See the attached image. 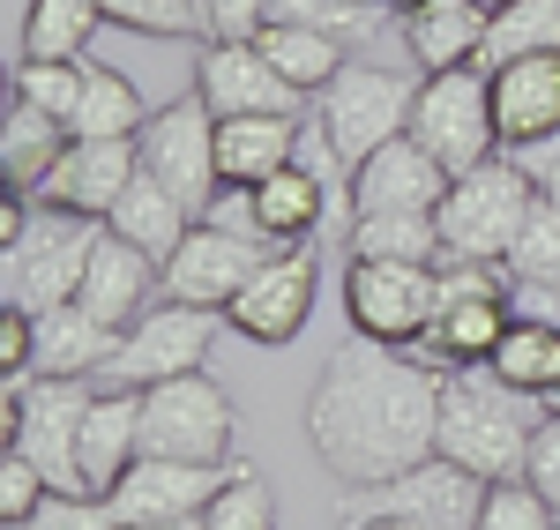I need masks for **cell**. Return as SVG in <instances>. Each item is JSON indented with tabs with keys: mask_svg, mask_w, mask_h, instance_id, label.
Segmentation results:
<instances>
[{
	"mask_svg": "<svg viewBox=\"0 0 560 530\" xmlns=\"http://www.w3.org/2000/svg\"><path fill=\"white\" fill-rule=\"evenodd\" d=\"M224 321L247 344H292L314 321V247H277L269 262L240 284V299L224 307Z\"/></svg>",
	"mask_w": 560,
	"mask_h": 530,
	"instance_id": "obj_15",
	"label": "cell"
},
{
	"mask_svg": "<svg viewBox=\"0 0 560 530\" xmlns=\"http://www.w3.org/2000/svg\"><path fill=\"white\" fill-rule=\"evenodd\" d=\"M306 441L329 463L337 493L419 471L427 456H441V366L404 344L345 337L306 397Z\"/></svg>",
	"mask_w": 560,
	"mask_h": 530,
	"instance_id": "obj_1",
	"label": "cell"
},
{
	"mask_svg": "<svg viewBox=\"0 0 560 530\" xmlns=\"http://www.w3.org/2000/svg\"><path fill=\"white\" fill-rule=\"evenodd\" d=\"M68 142H75L68 120H52L31 97H15V105H8V128H0V173H8V187H31V195H38Z\"/></svg>",
	"mask_w": 560,
	"mask_h": 530,
	"instance_id": "obj_29",
	"label": "cell"
},
{
	"mask_svg": "<svg viewBox=\"0 0 560 530\" xmlns=\"http://www.w3.org/2000/svg\"><path fill=\"white\" fill-rule=\"evenodd\" d=\"M97 239H105L97 217H75V210L38 202L31 232L0 247V299H8V307H31V314L68 307V299L83 292V269H90V255H97Z\"/></svg>",
	"mask_w": 560,
	"mask_h": 530,
	"instance_id": "obj_4",
	"label": "cell"
},
{
	"mask_svg": "<svg viewBox=\"0 0 560 530\" xmlns=\"http://www.w3.org/2000/svg\"><path fill=\"white\" fill-rule=\"evenodd\" d=\"M419 8H433V0H388V15L404 23V15H419Z\"/></svg>",
	"mask_w": 560,
	"mask_h": 530,
	"instance_id": "obj_49",
	"label": "cell"
},
{
	"mask_svg": "<svg viewBox=\"0 0 560 530\" xmlns=\"http://www.w3.org/2000/svg\"><path fill=\"white\" fill-rule=\"evenodd\" d=\"M538 411H546V419H560V389H546V397H538Z\"/></svg>",
	"mask_w": 560,
	"mask_h": 530,
	"instance_id": "obj_50",
	"label": "cell"
},
{
	"mask_svg": "<svg viewBox=\"0 0 560 530\" xmlns=\"http://www.w3.org/2000/svg\"><path fill=\"white\" fill-rule=\"evenodd\" d=\"M97 8H105V23L142 31V38H210L195 0H97Z\"/></svg>",
	"mask_w": 560,
	"mask_h": 530,
	"instance_id": "obj_36",
	"label": "cell"
},
{
	"mask_svg": "<svg viewBox=\"0 0 560 530\" xmlns=\"http://www.w3.org/2000/svg\"><path fill=\"white\" fill-rule=\"evenodd\" d=\"M530 210H538L530 173H523L509 150L486 157V165L464 173L448 195H441V210H433V224H441V262H493V269H501V262H509V247L523 239Z\"/></svg>",
	"mask_w": 560,
	"mask_h": 530,
	"instance_id": "obj_3",
	"label": "cell"
},
{
	"mask_svg": "<svg viewBox=\"0 0 560 530\" xmlns=\"http://www.w3.org/2000/svg\"><path fill=\"white\" fill-rule=\"evenodd\" d=\"M486 31H493V8L486 0H433L419 15H404V52L419 60V75L486 68Z\"/></svg>",
	"mask_w": 560,
	"mask_h": 530,
	"instance_id": "obj_25",
	"label": "cell"
},
{
	"mask_svg": "<svg viewBox=\"0 0 560 530\" xmlns=\"http://www.w3.org/2000/svg\"><path fill=\"white\" fill-rule=\"evenodd\" d=\"M538 397H516L493 366H456L441 374V456L478 471L486 486L493 479H523V456L538 434Z\"/></svg>",
	"mask_w": 560,
	"mask_h": 530,
	"instance_id": "obj_2",
	"label": "cell"
},
{
	"mask_svg": "<svg viewBox=\"0 0 560 530\" xmlns=\"http://www.w3.org/2000/svg\"><path fill=\"white\" fill-rule=\"evenodd\" d=\"M523 479L546 493L560 508V419H538V434H530V456H523Z\"/></svg>",
	"mask_w": 560,
	"mask_h": 530,
	"instance_id": "obj_43",
	"label": "cell"
},
{
	"mask_svg": "<svg viewBox=\"0 0 560 530\" xmlns=\"http://www.w3.org/2000/svg\"><path fill=\"white\" fill-rule=\"evenodd\" d=\"M15 97H31L52 120H75V105H83V60H15Z\"/></svg>",
	"mask_w": 560,
	"mask_h": 530,
	"instance_id": "obj_38",
	"label": "cell"
},
{
	"mask_svg": "<svg viewBox=\"0 0 560 530\" xmlns=\"http://www.w3.org/2000/svg\"><path fill=\"white\" fill-rule=\"evenodd\" d=\"M150 292H165V276H158V262L142 255V247H128L113 224H105V239H97V255H90V269H83V299L105 329H135L142 314L158 307Z\"/></svg>",
	"mask_w": 560,
	"mask_h": 530,
	"instance_id": "obj_22",
	"label": "cell"
},
{
	"mask_svg": "<svg viewBox=\"0 0 560 530\" xmlns=\"http://www.w3.org/2000/svg\"><path fill=\"white\" fill-rule=\"evenodd\" d=\"M322 217H337V202H329V187H322V173L306 157H292L284 173L247 187V232L269 239V247H314Z\"/></svg>",
	"mask_w": 560,
	"mask_h": 530,
	"instance_id": "obj_21",
	"label": "cell"
},
{
	"mask_svg": "<svg viewBox=\"0 0 560 530\" xmlns=\"http://www.w3.org/2000/svg\"><path fill=\"white\" fill-rule=\"evenodd\" d=\"M478 508H486V479L448 463V456H427L419 471H404L388 486L345 493V523H359V516H411L427 530H478Z\"/></svg>",
	"mask_w": 560,
	"mask_h": 530,
	"instance_id": "obj_12",
	"label": "cell"
},
{
	"mask_svg": "<svg viewBox=\"0 0 560 530\" xmlns=\"http://www.w3.org/2000/svg\"><path fill=\"white\" fill-rule=\"evenodd\" d=\"M306 142V113H240L217 120V179L224 187H261L269 173H284Z\"/></svg>",
	"mask_w": 560,
	"mask_h": 530,
	"instance_id": "obj_24",
	"label": "cell"
},
{
	"mask_svg": "<svg viewBox=\"0 0 560 530\" xmlns=\"http://www.w3.org/2000/svg\"><path fill=\"white\" fill-rule=\"evenodd\" d=\"M516 397H546L560 374V329H538V321H509V337H501V352L486 358Z\"/></svg>",
	"mask_w": 560,
	"mask_h": 530,
	"instance_id": "obj_33",
	"label": "cell"
},
{
	"mask_svg": "<svg viewBox=\"0 0 560 530\" xmlns=\"http://www.w3.org/2000/svg\"><path fill=\"white\" fill-rule=\"evenodd\" d=\"M351 530H427V523H411V516H359Z\"/></svg>",
	"mask_w": 560,
	"mask_h": 530,
	"instance_id": "obj_47",
	"label": "cell"
},
{
	"mask_svg": "<svg viewBox=\"0 0 560 530\" xmlns=\"http://www.w3.org/2000/svg\"><path fill=\"white\" fill-rule=\"evenodd\" d=\"M23 530H120V516L97 493H45V508Z\"/></svg>",
	"mask_w": 560,
	"mask_h": 530,
	"instance_id": "obj_41",
	"label": "cell"
},
{
	"mask_svg": "<svg viewBox=\"0 0 560 530\" xmlns=\"http://www.w3.org/2000/svg\"><path fill=\"white\" fill-rule=\"evenodd\" d=\"M45 493H52V486H45V471L23 456V448H8V456H0V523L23 530L45 508Z\"/></svg>",
	"mask_w": 560,
	"mask_h": 530,
	"instance_id": "obj_40",
	"label": "cell"
},
{
	"mask_svg": "<svg viewBox=\"0 0 560 530\" xmlns=\"http://www.w3.org/2000/svg\"><path fill=\"white\" fill-rule=\"evenodd\" d=\"M232 479V463H173V456H142L120 486L105 493L120 530L135 523H173V516H202L217 500V486Z\"/></svg>",
	"mask_w": 560,
	"mask_h": 530,
	"instance_id": "obj_17",
	"label": "cell"
},
{
	"mask_svg": "<svg viewBox=\"0 0 560 530\" xmlns=\"http://www.w3.org/2000/svg\"><path fill=\"white\" fill-rule=\"evenodd\" d=\"M217 329H232L217 307L158 299L135 329H120V358L105 366V381H120V389H158V381H179V374H210Z\"/></svg>",
	"mask_w": 560,
	"mask_h": 530,
	"instance_id": "obj_10",
	"label": "cell"
},
{
	"mask_svg": "<svg viewBox=\"0 0 560 530\" xmlns=\"http://www.w3.org/2000/svg\"><path fill=\"white\" fill-rule=\"evenodd\" d=\"M135 173H142V157H135V142H68L60 150V165L45 173L38 202H52V210H75V217H113V202L135 187Z\"/></svg>",
	"mask_w": 560,
	"mask_h": 530,
	"instance_id": "obj_20",
	"label": "cell"
},
{
	"mask_svg": "<svg viewBox=\"0 0 560 530\" xmlns=\"http://www.w3.org/2000/svg\"><path fill=\"white\" fill-rule=\"evenodd\" d=\"M516 165L530 173V187L560 210V134H553V142H538V150H516Z\"/></svg>",
	"mask_w": 560,
	"mask_h": 530,
	"instance_id": "obj_46",
	"label": "cell"
},
{
	"mask_svg": "<svg viewBox=\"0 0 560 530\" xmlns=\"http://www.w3.org/2000/svg\"><path fill=\"white\" fill-rule=\"evenodd\" d=\"M142 120H150L142 90H135L120 68L83 60V105H75L68 134H75V142H135V134H142Z\"/></svg>",
	"mask_w": 560,
	"mask_h": 530,
	"instance_id": "obj_27",
	"label": "cell"
},
{
	"mask_svg": "<svg viewBox=\"0 0 560 530\" xmlns=\"http://www.w3.org/2000/svg\"><path fill=\"white\" fill-rule=\"evenodd\" d=\"M255 45H261V60H269L292 90H306V97H322V90L337 83V68L359 60V52H345L329 31H306V23H261Z\"/></svg>",
	"mask_w": 560,
	"mask_h": 530,
	"instance_id": "obj_28",
	"label": "cell"
},
{
	"mask_svg": "<svg viewBox=\"0 0 560 530\" xmlns=\"http://www.w3.org/2000/svg\"><path fill=\"white\" fill-rule=\"evenodd\" d=\"M135 463H142V389L105 381L90 397V419H83V493L105 500Z\"/></svg>",
	"mask_w": 560,
	"mask_h": 530,
	"instance_id": "obj_23",
	"label": "cell"
},
{
	"mask_svg": "<svg viewBox=\"0 0 560 530\" xmlns=\"http://www.w3.org/2000/svg\"><path fill=\"white\" fill-rule=\"evenodd\" d=\"M530 52H560V0H509V8H493L486 68H501V60H530Z\"/></svg>",
	"mask_w": 560,
	"mask_h": 530,
	"instance_id": "obj_34",
	"label": "cell"
},
{
	"mask_svg": "<svg viewBox=\"0 0 560 530\" xmlns=\"http://www.w3.org/2000/svg\"><path fill=\"white\" fill-rule=\"evenodd\" d=\"M0 374H38V314L0 299Z\"/></svg>",
	"mask_w": 560,
	"mask_h": 530,
	"instance_id": "obj_42",
	"label": "cell"
},
{
	"mask_svg": "<svg viewBox=\"0 0 560 530\" xmlns=\"http://www.w3.org/2000/svg\"><path fill=\"white\" fill-rule=\"evenodd\" d=\"M135 530H202V516H173V523H135Z\"/></svg>",
	"mask_w": 560,
	"mask_h": 530,
	"instance_id": "obj_48",
	"label": "cell"
},
{
	"mask_svg": "<svg viewBox=\"0 0 560 530\" xmlns=\"http://www.w3.org/2000/svg\"><path fill=\"white\" fill-rule=\"evenodd\" d=\"M478 530H560V508L530 479H493L486 508H478Z\"/></svg>",
	"mask_w": 560,
	"mask_h": 530,
	"instance_id": "obj_37",
	"label": "cell"
},
{
	"mask_svg": "<svg viewBox=\"0 0 560 530\" xmlns=\"http://www.w3.org/2000/svg\"><path fill=\"white\" fill-rule=\"evenodd\" d=\"M195 8H202L210 38H255L269 23V0H195Z\"/></svg>",
	"mask_w": 560,
	"mask_h": 530,
	"instance_id": "obj_44",
	"label": "cell"
},
{
	"mask_svg": "<svg viewBox=\"0 0 560 530\" xmlns=\"http://www.w3.org/2000/svg\"><path fill=\"white\" fill-rule=\"evenodd\" d=\"M509 314H516V321H538V329H560V284L509 276Z\"/></svg>",
	"mask_w": 560,
	"mask_h": 530,
	"instance_id": "obj_45",
	"label": "cell"
},
{
	"mask_svg": "<svg viewBox=\"0 0 560 530\" xmlns=\"http://www.w3.org/2000/svg\"><path fill=\"white\" fill-rule=\"evenodd\" d=\"M456 187V173L427 157L411 134L382 142L366 165H351V217H388V210H441V195Z\"/></svg>",
	"mask_w": 560,
	"mask_h": 530,
	"instance_id": "obj_18",
	"label": "cell"
},
{
	"mask_svg": "<svg viewBox=\"0 0 560 530\" xmlns=\"http://www.w3.org/2000/svg\"><path fill=\"white\" fill-rule=\"evenodd\" d=\"M135 157H142V173L158 179V187H173L195 217L217 210V195H224V179H217V113L195 90L173 97V105H158V113L142 120Z\"/></svg>",
	"mask_w": 560,
	"mask_h": 530,
	"instance_id": "obj_9",
	"label": "cell"
},
{
	"mask_svg": "<svg viewBox=\"0 0 560 530\" xmlns=\"http://www.w3.org/2000/svg\"><path fill=\"white\" fill-rule=\"evenodd\" d=\"M345 314L351 337H374V344H419L441 314V269L433 262H374V255H351L345 269Z\"/></svg>",
	"mask_w": 560,
	"mask_h": 530,
	"instance_id": "obj_8",
	"label": "cell"
},
{
	"mask_svg": "<svg viewBox=\"0 0 560 530\" xmlns=\"http://www.w3.org/2000/svg\"><path fill=\"white\" fill-rule=\"evenodd\" d=\"M202 530H277V493H269V479L255 463H232V479L202 508Z\"/></svg>",
	"mask_w": 560,
	"mask_h": 530,
	"instance_id": "obj_35",
	"label": "cell"
},
{
	"mask_svg": "<svg viewBox=\"0 0 560 530\" xmlns=\"http://www.w3.org/2000/svg\"><path fill=\"white\" fill-rule=\"evenodd\" d=\"M411 105H419V83L404 68H382V60H345L337 83L322 90L314 105V128L329 134V150L345 165H366L382 142L411 134Z\"/></svg>",
	"mask_w": 560,
	"mask_h": 530,
	"instance_id": "obj_5",
	"label": "cell"
},
{
	"mask_svg": "<svg viewBox=\"0 0 560 530\" xmlns=\"http://www.w3.org/2000/svg\"><path fill=\"white\" fill-rule=\"evenodd\" d=\"M232 397L210 374H179L142 389V456H173V463H232Z\"/></svg>",
	"mask_w": 560,
	"mask_h": 530,
	"instance_id": "obj_11",
	"label": "cell"
},
{
	"mask_svg": "<svg viewBox=\"0 0 560 530\" xmlns=\"http://www.w3.org/2000/svg\"><path fill=\"white\" fill-rule=\"evenodd\" d=\"M269 255H277L269 239L202 217V224H195V232L173 247V262L158 269V276H165V292H158V299H187V307H217V314H224L232 299H240V284H247V276H255Z\"/></svg>",
	"mask_w": 560,
	"mask_h": 530,
	"instance_id": "obj_13",
	"label": "cell"
},
{
	"mask_svg": "<svg viewBox=\"0 0 560 530\" xmlns=\"http://www.w3.org/2000/svg\"><path fill=\"white\" fill-rule=\"evenodd\" d=\"M269 23H306L329 31L345 52H366L388 23V0H269Z\"/></svg>",
	"mask_w": 560,
	"mask_h": 530,
	"instance_id": "obj_32",
	"label": "cell"
},
{
	"mask_svg": "<svg viewBox=\"0 0 560 530\" xmlns=\"http://www.w3.org/2000/svg\"><path fill=\"white\" fill-rule=\"evenodd\" d=\"M90 381H45L31 374V403H23V434L15 448L45 471L52 493H83V419H90Z\"/></svg>",
	"mask_w": 560,
	"mask_h": 530,
	"instance_id": "obj_14",
	"label": "cell"
},
{
	"mask_svg": "<svg viewBox=\"0 0 560 530\" xmlns=\"http://www.w3.org/2000/svg\"><path fill=\"white\" fill-rule=\"evenodd\" d=\"M97 31H105L97 0H31L23 8V60H90Z\"/></svg>",
	"mask_w": 560,
	"mask_h": 530,
	"instance_id": "obj_30",
	"label": "cell"
},
{
	"mask_svg": "<svg viewBox=\"0 0 560 530\" xmlns=\"http://www.w3.org/2000/svg\"><path fill=\"white\" fill-rule=\"evenodd\" d=\"M105 224H113V232H120L128 247H142L150 262L165 269V262H173V247H179V239H187V232H195L202 217H195V210L179 202L173 187H158L150 173H135V187L120 195V202H113V217H105Z\"/></svg>",
	"mask_w": 560,
	"mask_h": 530,
	"instance_id": "obj_26",
	"label": "cell"
},
{
	"mask_svg": "<svg viewBox=\"0 0 560 530\" xmlns=\"http://www.w3.org/2000/svg\"><path fill=\"white\" fill-rule=\"evenodd\" d=\"M195 97L210 105L217 120H240V113H300V105H306V90L284 83V75L261 60L255 38H202Z\"/></svg>",
	"mask_w": 560,
	"mask_h": 530,
	"instance_id": "obj_16",
	"label": "cell"
},
{
	"mask_svg": "<svg viewBox=\"0 0 560 530\" xmlns=\"http://www.w3.org/2000/svg\"><path fill=\"white\" fill-rule=\"evenodd\" d=\"M509 269L493 262H441V314H433V329L411 344V352L441 366V374H456V366H486V358L501 352V337H509Z\"/></svg>",
	"mask_w": 560,
	"mask_h": 530,
	"instance_id": "obj_6",
	"label": "cell"
},
{
	"mask_svg": "<svg viewBox=\"0 0 560 530\" xmlns=\"http://www.w3.org/2000/svg\"><path fill=\"white\" fill-rule=\"evenodd\" d=\"M486 83H493V128L509 157L560 134V52L501 60V68H486Z\"/></svg>",
	"mask_w": 560,
	"mask_h": 530,
	"instance_id": "obj_19",
	"label": "cell"
},
{
	"mask_svg": "<svg viewBox=\"0 0 560 530\" xmlns=\"http://www.w3.org/2000/svg\"><path fill=\"white\" fill-rule=\"evenodd\" d=\"M509 276H538V284H560V210L538 195V210H530V224H523V239L509 247Z\"/></svg>",
	"mask_w": 560,
	"mask_h": 530,
	"instance_id": "obj_39",
	"label": "cell"
},
{
	"mask_svg": "<svg viewBox=\"0 0 560 530\" xmlns=\"http://www.w3.org/2000/svg\"><path fill=\"white\" fill-rule=\"evenodd\" d=\"M351 255H374V262H433L441 269V224H433V210L351 217Z\"/></svg>",
	"mask_w": 560,
	"mask_h": 530,
	"instance_id": "obj_31",
	"label": "cell"
},
{
	"mask_svg": "<svg viewBox=\"0 0 560 530\" xmlns=\"http://www.w3.org/2000/svg\"><path fill=\"white\" fill-rule=\"evenodd\" d=\"M486 8H509V0H486Z\"/></svg>",
	"mask_w": 560,
	"mask_h": 530,
	"instance_id": "obj_51",
	"label": "cell"
},
{
	"mask_svg": "<svg viewBox=\"0 0 560 530\" xmlns=\"http://www.w3.org/2000/svg\"><path fill=\"white\" fill-rule=\"evenodd\" d=\"M411 142H419L427 157H441L456 179L478 173L486 157H501V128H493V83H486V68H441V75H419Z\"/></svg>",
	"mask_w": 560,
	"mask_h": 530,
	"instance_id": "obj_7",
	"label": "cell"
}]
</instances>
